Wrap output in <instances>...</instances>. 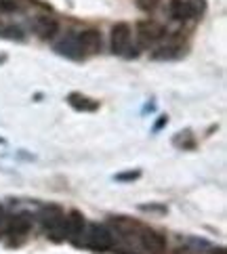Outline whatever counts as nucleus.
Masks as SVG:
<instances>
[{
  "label": "nucleus",
  "mask_w": 227,
  "mask_h": 254,
  "mask_svg": "<svg viewBox=\"0 0 227 254\" xmlns=\"http://www.w3.org/2000/svg\"><path fill=\"white\" fill-rule=\"evenodd\" d=\"M6 223V216H4V210H2V208H0V227H2Z\"/></svg>",
  "instance_id": "nucleus-18"
},
{
  "label": "nucleus",
  "mask_w": 227,
  "mask_h": 254,
  "mask_svg": "<svg viewBox=\"0 0 227 254\" xmlns=\"http://www.w3.org/2000/svg\"><path fill=\"white\" fill-rule=\"evenodd\" d=\"M135 4H137V8H141L143 13H153L160 4V0H135Z\"/></svg>",
  "instance_id": "nucleus-14"
},
{
  "label": "nucleus",
  "mask_w": 227,
  "mask_h": 254,
  "mask_svg": "<svg viewBox=\"0 0 227 254\" xmlns=\"http://www.w3.org/2000/svg\"><path fill=\"white\" fill-rule=\"evenodd\" d=\"M4 229L8 235H13V238H21V235H25L32 229V216L25 212L15 214L4 223Z\"/></svg>",
  "instance_id": "nucleus-8"
},
{
  "label": "nucleus",
  "mask_w": 227,
  "mask_h": 254,
  "mask_svg": "<svg viewBox=\"0 0 227 254\" xmlns=\"http://www.w3.org/2000/svg\"><path fill=\"white\" fill-rule=\"evenodd\" d=\"M141 246L151 252V254H162L166 250V238L160 235L158 231H151V229H145L141 233Z\"/></svg>",
  "instance_id": "nucleus-10"
},
{
  "label": "nucleus",
  "mask_w": 227,
  "mask_h": 254,
  "mask_svg": "<svg viewBox=\"0 0 227 254\" xmlns=\"http://www.w3.org/2000/svg\"><path fill=\"white\" fill-rule=\"evenodd\" d=\"M32 30L38 38L49 40L59 32V21L53 15H36L32 21Z\"/></svg>",
  "instance_id": "nucleus-5"
},
{
  "label": "nucleus",
  "mask_w": 227,
  "mask_h": 254,
  "mask_svg": "<svg viewBox=\"0 0 227 254\" xmlns=\"http://www.w3.org/2000/svg\"><path fill=\"white\" fill-rule=\"evenodd\" d=\"M168 15H170V19H175V21H189V19L196 17L187 0H170L168 2Z\"/></svg>",
  "instance_id": "nucleus-11"
},
{
  "label": "nucleus",
  "mask_w": 227,
  "mask_h": 254,
  "mask_svg": "<svg viewBox=\"0 0 227 254\" xmlns=\"http://www.w3.org/2000/svg\"><path fill=\"white\" fill-rule=\"evenodd\" d=\"M76 38L80 42L84 53H99L103 47V40H101V32L99 30H82L76 34Z\"/></svg>",
  "instance_id": "nucleus-9"
},
{
  "label": "nucleus",
  "mask_w": 227,
  "mask_h": 254,
  "mask_svg": "<svg viewBox=\"0 0 227 254\" xmlns=\"http://www.w3.org/2000/svg\"><path fill=\"white\" fill-rule=\"evenodd\" d=\"M84 233H86L84 214L78 210H72L70 214H66V238L72 242H78V238H82Z\"/></svg>",
  "instance_id": "nucleus-6"
},
{
  "label": "nucleus",
  "mask_w": 227,
  "mask_h": 254,
  "mask_svg": "<svg viewBox=\"0 0 227 254\" xmlns=\"http://www.w3.org/2000/svg\"><path fill=\"white\" fill-rule=\"evenodd\" d=\"M187 2H189V6H192L194 15H200V13L206 11V0H187Z\"/></svg>",
  "instance_id": "nucleus-16"
},
{
  "label": "nucleus",
  "mask_w": 227,
  "mask_h": 254,
  "mask_svg": "<svg viewBox=\"0 0 227 254\" xmlns=\"http://www.w3.org/2000/svg\"><path fill=\"white\" fill-rule=\"evenodd\" d=\"M137 34H139L141 47H150V44L164 38L166 30H164V25H160L156 21H139L137 23Z\"/></svg>",
  "instance_id": "nucleus-4"
},
{
  "label": "nucleus",
  "mask_w": 227,
  "mask_h": 254,
  "mask_svg": "<svg viewBox=\"0 0 227 254\" xmlns=\"http://www.w3.org/2000/svg\"><path fill=\"white\" fill-rule=\"evenodd\" d=\"M131 40H133V28L126 21H118L112 25L110 32V47L114 55H124L131 49Z\"/></svg>",
  "instance_id": "nucleus-3"
},
{
  "label": "nucleus",
  "mask_w": 227,
  "mask_h": 254,
  "mask_svg": "<svg viewBox=\"0 0 227 254\" xmlns=\"http://www.w3.org/2000/svg\"><path fill=\"white\" fill-rule=\"evenodd\" d=\"M55 51L59 53V55L68 57V59H82L84 57V51H82V47H80L76 34H70L63 40H59L55 44Z\"/></svg>",
  "instance_id": "nucleus-7"
},
{
  "label": "nucleus",
  "mask_w": 227,
  "mask_h": 254,
  "mask_svg": "<svg viewBox=\"0 0 227 254\" xmlns=\"http://www.w3.org/2000/svg\"><path fill=\"white\" fill-rule=\"evenodd\" d=\"M2 32H4V23H0V36H2Z\"/></svg>",
  "instance_id": "nucleus-20"
},
{
  "label": "nucleus",
  "mask_w": 227,
  "mask_h": 254,
  "mask_svg": "<svg viewBox=\"0 0 227 254\" xmlns=\"http://www.w3.org/2000/svg\"><path fill=\"white\" fill-rule=\"evenodd\" d=\"M19 11L17 0H0V13H15Z\"/></svg>",
  "instance_id": "nucleus-15"
},
{
  "label": "nucleus",
  "mask_w": 227,
  "mask_h": 254,
  "mask_svg": "<svg viewBox=\"0 0 227 254\" xmlns=\"http://www.w3.org/2000/svg\"><path fill=\"white\" fill-rule=\"evenodd\" d=\"M164 124H166V118H162V120L156 124V130H158V128H162V126H164Z\"/></svg>",
  "instance_id": "nucleus-19"
},
{
  "label": "nucleus",
  "mask_w": 227,
  "mask_h": 254,
  "mask_svg": "<svg viewBox=\"0 0 227 254\" xmlns=\"http://www.w3.org/2000/svg\"><path fill=\"white\" fill-rule=\"evenodd\" d=\"M172 57H179V47H175V44H168V47H160V49L151 55V59H172Z\"/></svg>",
  "instance_id": "nucleus-13"
},
{
  "label": "nucleus",
  "mask_w": 227,
  "mask_h": 254,
  "mask_svg": "<svg viewBox=\"0 0 227 254\" xmlns=\"http://www.w3.org/2000/svg\"><path fill=\"white\" fill-rule=\"evenodd\" d=\"M84 242H86V246L90 250L105 252V250H112V246H114V235H112V231L107 229L105 225L93 223V225H88V229L84 233Z\"/></svg>",
  "instance_id": "nucleus-2"
},
{
  "label": "nucleus",
  "mask_w": 227,
  "mask_h": 254,
  "mask_svg": "<svg viewBox=\"0 0 227 254\" xmlns=\"http://www.w3.org/2000/svg\"><path fill=\"white\" fill-rule=\"evenodd\" d=\"M141 172H124V175H118L116 181H135V179H139Z\"/></svg>",
  "instance_id": "nucleus-17"
},
{
  "label": "nucleus",
  "mask_w": 227,
  "mask_h": 254,
  "mask_svg": "<svg viewBox=\"0 0 227 254\" xmlns=\"http://www.w3.org/2000/svg\"><path fill=\"white\" fill-rule=\"evenodd\" d=\"M40 219H42V225L51 240H55V242L66 240V212H63L59 206H55V204L44 206L40 212Z\"/></svg>",
  "instance_id": "nucleus-1"
},
{
  "label": "nucleus",
  "mask_w": 227,
  "mask_h": 254,
  "mask_svg": "<svg viewBox=\"0 0 227 254\" xmlns=\"http://www.w3.org/2000/svg\"><path fill=\"white\" fill-rule=\"evenodd\" d=\"M68 103L74 107V110H78V112H95V110H99V101H95V99H88V97L80 95V93H72L68 97Z\"/></svg>",
  "instance_id": "nucleus-12"
}]
</instances>
